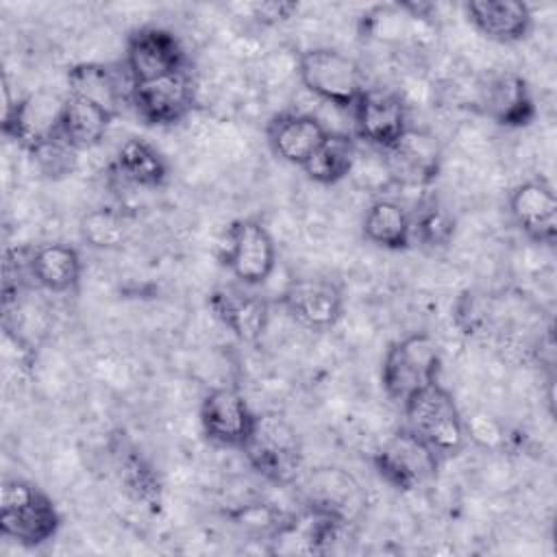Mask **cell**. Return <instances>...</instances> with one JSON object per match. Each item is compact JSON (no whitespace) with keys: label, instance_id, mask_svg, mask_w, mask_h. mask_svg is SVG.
Masks as SVG:
<instances>
[{"label":"cell","instance_id":"cell-1","mask_svg":"<svg viewBox=\"0 0 557 557\" xmlns=\"http://www.w3.org/2000/svg\"><path fill=\"white\" fill-rule=\"evenodd\" d=\"M0 496V535L24 546L48 544L61 529V513L52 496L22 476H4Z\"/></svg>","mask_w":557,"mask_h":557},{"label":"cell","instance_id":"cell-2","mask_svg":"<svg viewBox=\"0 0 557 557\" xmlns=\"http://www.w3.org/2000/svg\"><path fill=\"white\" fill-rule=\"evenodd\" d=\"M442 352L433 335L413 331L392 342L381 361V387L403 409L413 396L440 381Z\"/></svg>","mask_w":557,"mask_h":557},{"label":"cell","instance_id":"cell-3","mask_svg":"<svg viewBox=\"0 0 557 557\" xmlns=\"http://www.w3.org/2000/svg\"><path fill=\"white\" fill-rule=\"evenodd\" d=\"M242 453L261 479L278 487H292L302 476L305 453L300 435L281 413H257L255 429Z\"/></svg>","mask_w":557,"mask_h":557},{"label":"cell","instance_id":"cell-4","mask_svg":"<svg viewBox=\"0 0 557 557\" xmlns=\"http://www.w3.org/2000/svg\"><path fill=\"white\" fill-rule=\"evenodd\" d=\"M400 411L407 418L405 426L424 440L442 461L463 450L468 442L466 418L440 381L413 396Z\"/></svg>","mask_w":557,"mask_h":557},{"label":"cell","instance_id":"cell-5","mask_svg":"<svg viewBox=\"0 0 557 557\" xmlns=\"http://www.w3.org/2000/svg\"><path fill=\"white\" fill-rule=\"evenodd\" d=\"M296 74L309 94L344 111H352L366 91L357 61L329 46L302 50L296 61Z\"/></svg>","mask_w":557,"mask_h":557},{"label":"cell","instance_id":"cell-6","mask_svg":"<svg viewBox=\"0 0 557 557\" xmlns=\"http://www.w3.org/2000/svg\"><path fill=\"white\" fill-rule=\"evenodd\" d=\"M220 263L237 283L263 285L276 268V244L268 226L259 218L233 220L224 231Z\"/></svg>","mask_w":557,"mask_h":557},{"label":"cell","instance_id":"cell-7","mask_svg":"<svg viewBox=\"0 0 557 557\" xmlns=\"http://www.w3.org/2000/svg\"><path fill=\"white\" fill-rule=\"evenodd\" d=\"M442 459L409 426L394 431L374 453L372 468L383 483L398 492H413L435 479Z\"/></svg>","mask_w":557,"mask_h":557},{"label":"cell","instance_id":"cell-8","mask_svg":"<svg viewBox=\"0 0 557 557\" xmlns=\"http://www.w3.org/2000/svg\"><path fill=\"white\" fill-rule=\"evenodd\" d=\"M133 85L187 70V52L181 39L163 26H139L131 30L124 46V61Z\"/></svg>","mask_w":557,"mask_h":557},{"label":"cell","instance_id":"cell-9","mask_svg":"<svg viewBox=\"0 0 557 557\" xmlns=\"http://www.w3.org/2000/svg\"><path fill=\"white\" fill-rule=\"evenodd\" d=\"M355 135L372 150H392L409 126V113L403 96L394 89L366 87V91L355 102L352 111Z\"/></svg>","mask_w":557,"mask_h":557},{"label":"cell","instance_id":"cell-10","mask_svg":"<svg viewBox=\"0 0 557 557\" xmlns=\"http://www.w3.org/2000/svg\"><path fill=\"white\" fill-rule=\"evenodd\" d=\"M65 96L54 91H33L22 98L11 100L4 89V113H2V133L26 152L39 144L59 137L61 109Z\"/></svg>","mask_w":557,"mask_h":557},{"label":"cell","instance_id":"cell-11","mask_svg":"<svg viewBox=\"0 0 557 557\" xmlns=\"http://www.w3.org/2000/svg\"><path fill=\"white\" fill-rule=\"evenodd\" d=\"M198 418L202 435L211 444L242 450L255 429L257 411L237 387L222 385L205 394Z\"/></svg>","mask_w":557,"mask_h":557},{"label":"cell","instance_id":"cell-12","mask_svg":"<svg viewBox=\"0 0 557 557\" xmlns=\"http://www.w3.org/2000/svg\"><path fill=\"white\" fill-rule=\"evenodd\" d=\"M131 107L146 126H174L196 109V87L191 74L178 72L148 83H135Z\"/></svg>","mask_w":557,"mask_h":557},{"label":"cell","instance_id":"cell-13","mask_svg":"<svg viewBox=\"0 0 557 557\" xmlns=\"http://www.w3.org/2000/svg\"><path fill=\"white\" fill-rule=\"evenodd\" d=\"M207 305L213 318L226 326L242 344H259L270 324V302L255 287L242 283L215 285Z\"/></svg>","mask_w":557,"mask_h":557},{"label":"cell","instance_id":"cell-14","mask_svg":"<svg viewBox=\"0 0 557 557\" xmlns=\"http://www.w3.org/2000/svg\"><path fill=\"white\" fill-rule=\"evenodd\" d=\"M479 107L503 128H524L537 115L529 81L513 70L494 72L481 83Z\"/></svg>","mask_w":557,"mask_h":557},{"label":"cell","instance_id":"cell-15","mask_svg":"<svg viewBox=\"0 0 557 557\" xmlns=\"http://www.w3.org/2000/svg\"><path fill=\"white\" fill-rule=\"evenodd\" d=\"M278 302L289 318L311 331H329L344 315V292L326 278L292 281L281 292Z\"/></svg>","mask_w":557,"mask_h":557},{"label":"cell","instance_id":"cell-16","mask_svg":"<svg viewBox=\"0 0 557 557\" xmlns=\"http://www.w3.org/2000/svg\"><path fill=\"white\" fill-rule=\"evenodd\" d=\"M509 215L516 228L531 242L555 246L557 242V196L548 181L527 178L509 191Z\"/></svg>","mask_w":557,"mask_h":557},{"label":"cell","instance_id":"cell-17","mask_svg":"<svg viewBox=\"0 0 557 557\" xmlns=\"http://www.w3.org/2000/svg\"><path fill=\"white\" fill-rule=\"evenodd\" d=\"M67 94L81 96L100 109L109 111L113 117L122 113V109L131 107V89L133 81L126 67L98 63V61H83L67 70L65 74Z\"/></svg>","mask_w":557,"mask_h":557},{"label":"cell","instance_id":"cell-18","mask_svg":"<svg viewBox=\"0 0 557 557\" xmlns=\"http://www.w3.org/2000/svg\"><path fill=\"white\" fill-rule=\"evenodd\" d=\"M305 503L311 513L339 520H352V511L359 509L361 496L355 479L339 468H315L298 483Z\"/></svg>","mask_w":557,"mask_h":557},{"label":"cell","instance_id":"cell-19","mask_svg":"<svg viewBox=\"0 0 557 557\" xmlns=\"http://www.w3.org/2000/svg\"><path fill=\"white\" fill-rule=\"evenodd\" d=\"M329 128L309 113L285 111L268 122L265 137L272 154L289 165L302 168L318 150Z\"/></svg>","mask_w":557,"mask_h":557},{"label":"cell","instance_id":"cell-20","mask_svg":"<svg viewBox=\"0 0 557 557\" xmlns=\"http://www.w3.org/2000/svg\"><path fill=\"white\" fill-rule=\"evenodd\" d=\"M463 13L476 33L496 44H518L533 28V11L520 0H470Z\"/></svg>","mask_w":557,"mask_h":557},{"label":"cell","instance_id":"cell-21","mask_svg":"<svg viewBox=\"0 0 557 557\" xmlns=\"http://www.w3.org/2000/svg\"><path fill=\"white\" fill-rule=\"evenodd\" d=\"M28 278L50 294H74L83 278L81 252L65 242L26 248Z\"/></svg>","mask_w":557,"mask_h":557},{"label":"cell","instance_id":"cell-22","mask_svg":"<svg viewBox=\"0 0 557 557\" xmlns=\"http://www.w3.org/2000/svg\"><path fill=\"white\" fill-rule=\"evenodd\" d=\"M109 170L122 185L135 189H161L170 178L165 157L139 137H128L117 148Z\"/></svg>","mask_w":557,"mask_h":557},{"label":"cell","instance_id":"cell-23","mask_svg":"<svg viewBox=\"0 0 557 557\" xmlns=\"http://www.w3.org/2000/svg\"><path fill=\"white\" fill-rule=\"evenodd\" d=\"M389 176L409 185H426L437 176L440 150L431 135L409 128L405 137L383 152Z\"/></svg>","mask_w":557,"mask_h":557},{"label":"cell","instance_id":"cell-24","mask_svg":"<svg viewBox=\"0 0 557 557\" xmlns=\"http://www.w3.org/2000/svg\"><path fill=\"white\" fill-rule=\"evenodd\" d=\"M361 233L376 248L407 250L413 244L411 213L394 198H376L363 213Z\"/></svg>","mask_w":557,"mask_h":557},{"label":"cell","instance_id":"cell-25","mask_svg":"<svg viewBox=\"0 0 557 557\" xmlns=\"http://www.w3.org/2000/svg\"><path fill=\"white\" fill-rule=\"evenodd\" d=\"M113 120L115 117L109 111L100 109L98 104L81 96L65 94L63 109H61L59 137L78 152L89 150L104 139Z\"/></svg>","mask_w":557,"mask_h":557},{"label":"cell","instance_id":"cell-26","mask_svg":"<svg viewBox=\"0 0 557 557\" xmlns=\"http://www.w3.org/2000/svg\"><path fill=\"white\" fill-rule=\"evenodd\" d=\"M357 144L350 133L329 131L318 150L300 168L305 176L318 185H335L352 174Z\"/></svg>","mask_w":557,"mask_h":557},{"label":"cell","instance_id":"cell-27","mask_svg":"<svg viewBox=\"0 0 557 557\" xmlns=\"http://www.w3.org/2000/svg\"><path fill=\"white\" fill-rule=\"evenodd\" d=\"M411 235L422 246L444 248L455 235V220L435 196H426L411 213Z\"/></svg>","mask_w":557,"mask_h":557},{"label":"cell","instance_id":"cell-28","mask_svg":"<svg viewBox=\"0 0 557 557\" xmlns=\"http://www.w3.org/2000/svg\"><path fill=\"white\" fill-rule=\"evenodd\" d=\"M78 233L89 248L115 250L126 242L128 222L122 211L111 207H98L81 218Z\"/></svg>","mask_w":557,"mask_h":557},{"label":"cell","instance_id":"cell-29","mask_svg":"<svg viewBox=\"0 0 557 557\" xmlns=\"http://www.w3.org/2000/svg\"><path fill=\"white\" fill-rule=\"evenodd\" d=\"M28 154H30L33 163L37 165V170L46 178H52V181L70 176L78 165V150L67 146L61 137L39 144Z\"/></svg>","mask_w":557,"mask_h":557},{"label":"cell","instance_id":"cell-30","mask_svg":"<svg viewBox=\"0 0 557 557\" xmlns=\"http://www.w3.org/2000/svg\"><path fill=\"white\" fill-rule=\"evenodd\" d=\"M124 453L126 455L120 459V472L128 490H133L135 496L141 500L154 498L159 494V481L154 470L146 463V459L135 448L131 450L124 448Z\"/></svg>","mask_w":557,"mask_h":557},{"label":"cell","instance_id":"cell-31","mask_svg":"<svg viewBox=\"0 0 557 557\" xmlns=\"http://www.w3.org/2000/svg\"><path fill=\"white\" fill-rule=\"evenodd\" d=\"M252 17L259 24L265 26H274V24H283L287 20H292L298 13V2H289V0H268V2H255L250 7Z\"/></svg>","mask_w":557,"mask_h":557}]
</instances>
